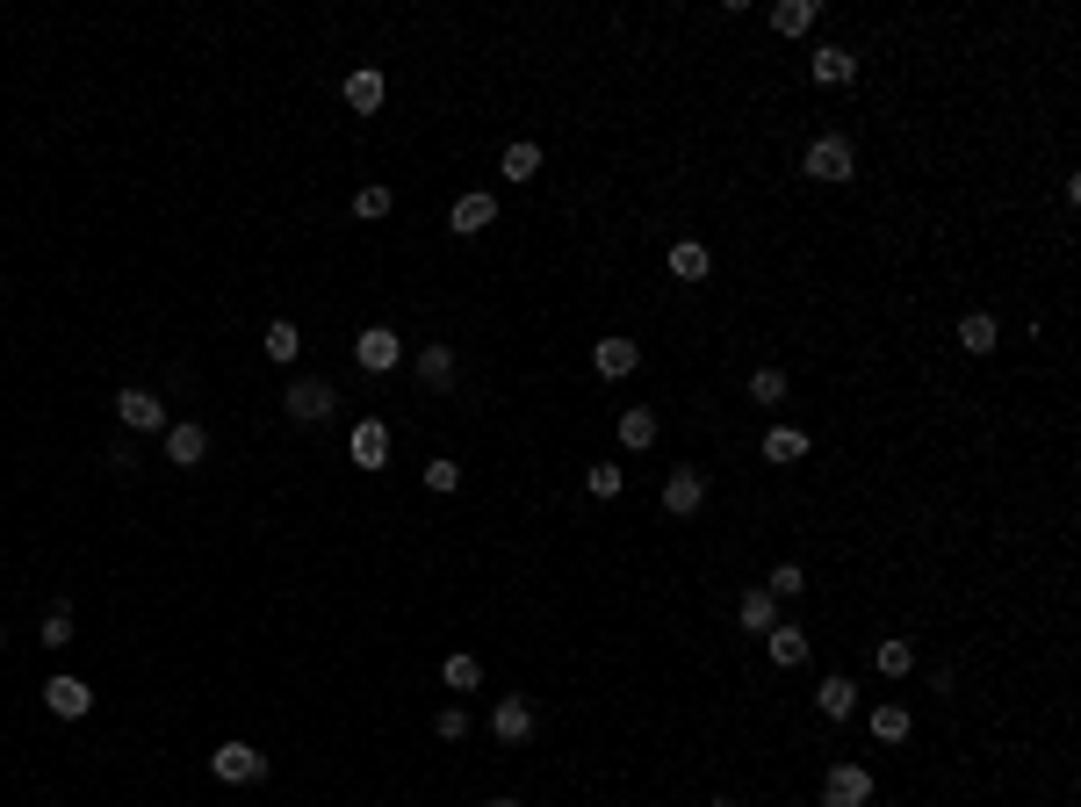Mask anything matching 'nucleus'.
<instances>
[{
  "mask_svg": "<svg viewBox=\"0 0 1081 807\" xmlns=\"http://www.w3.org/2000/svg\"><path fill=\"white\" fill-rule=\"evenodd\" d=\"M873 800V771L865 765H829V779H822V807H865Z\"/></svg>",
  "mask_w": 1081,
  "mask_h": 807,
  "instance_id": "7ed1b4c3",
  "label": "nucleus"
},
{
  "mask_svg": "<svg viewBox=\"0 0 1081 807\" xmlns=\"http://www.w3.org/2000/svg\"><path fill=\"white\" fill-rule=\"evenodd\" d=\"M354 361H361V368H368V375H390V368H397V361H404V339H397V332H390V325H368V332H361V339H354Z\"/></svg>",
  "mask_w": 1081,
  "mask_h": 807,
  "instance_id": "20e7f679",
  "label": "nucleus"
},
{
  "mask_svg": "<svg viewBox=\"0 0 1081 807\" xmlns=\"http://www.w3.org/2000/svg\"><path fill=\"white\" fill-rule=\"evenodd\" d=\"M66 642H72V613L51 606V613H43V649H66Z\"/></svg>",
  "mask_w": 1081,
  "mask_h": 807,
  "instance_id": "473e14b6",
  "label": "nucleus"
},
{
  "mask_svg": "<svg viewBox=\"0 0 1081 807\" xmlns=\"http://www.w3.org/2000/svg\"><path fill=\"white\" fill-rule=\"evenodd\" d=\"M116 419H124L130 433H159V425H166V404L151 397V390H116Z\"/></svg>",
  "mask_w": 1081,
  "mask_h": 807,
  "instance_id": "6e6552de",
  "label": "nucleus"
},
{
  "mask_svg": "<svg viewBox=\"0 0 1081 807\" xmlns=\"http://www.w3.org/2000/svg\"><path fill=\"white\" fill-rule=\"evenodd\" d=\"M383 95H390V80L375 66H354V72H346V109H354V116H375V109H383Z\"/></svg>",
  "mask_w": 1081,
  "mask_h": 807,
  "instance_id": "9b49d317",
  "label": "nucleus"
},
{
  "mask_svg": "<svg viewBox=\"0 0 1081 807\" xmlns=\"http://www.w3.org/2000/svg\"><path fill=\"white\" fill-rule=\"evenodd\" d=\"M873 736L879 742H902L908 736V707H894V699H887V707H873Z\"/></svg>",
  "mask_w": 1081,
  "mask_h": 807,
  "instance_id": "cd10ccee",
  "label": "nucleus"
},
{
  "mask_svg": "<svg viewBox=\"0 0 1081 807\" xmlns=\"http://www.w3.org/2000/svg\"><path fill=\"white\" fill-rule=\"evenodd\" d=\"M879 671H887V678H908V671H916V649H908V642H879Z\"/></svg>",
  "mask_w": 1081,
  "mask_h": 807,
  "instance_id": "c756f323",
  "label": "nucleus"
},
{
  "mask_svg": "<svg viewBox=\"0 0 1081 807\" xmlns=\"http://www.w3.org/2000/svg\"><path fill=\"white\" fill-rule=\"evenodd\" d=\"M0 642H8V634H0Z\"/></svg>",
  "mask_w": 1081,
  "mask_h": 807,
  "instance_id": "58836bf2",
  "label": "nucleus"
},
{
  "mask_svg": "<svg viewBox=\"0 0 1081 807\" xmlns=\"http://www.w3.org/2000/svg\"><path fill=\"white\" fill-rule=\"evenodd\" d=\"M354 217H390V188H361L354 195Z\"/></svg>",
  "mask_w": 1081,
  "mask_h": 807,
  "instance_id": "c9c22d12",
  "label": "nucleus"
},
{
  "mask_svg": "<svg viewBox=\"0 0 1081 807\" xmlns=\"http://www.w3.org/2000/svg\"><path fill=\"white\" fill-rule=\"evenodd\" d=\"M282 404H288V419H296V425H325L340 397H332V383H317V375H311V383H288Z\"/></svg>",
  "mask_w": 1081,
  "mask_h": 807,
  "instance_id": "39448f33",
  "label": "nucleus"
},
{
  "mask_svg": "<svg viewBox=\"0 0 1081 807\" xmlns=\"http://www.w3.org/2000/svg\"><path fill=\"white\" fill-rule=\"evenodd\" d=\"M736 620H743V634H772L779 628V599H772V591H743Z\"/></svg>",
  "mask_w": 1081,
  "mask_h": 807,
  "instance_id": "dca6fc26",
  "label": "nucleus"
},
{
  "mask_svg": "<svg viewBox=\"0 0 1081 807\" xmlns=\"http://www.w3.org/2000/svg\"><path fill=\"white\" fill-rule=\"evenodd\" d=\"M815 707L829 713V721H851V713H858V685H851V678H822L815 685Z\"/></svg>",
  "mask_w": 1081,
  "mask_h": 807,
  "instance_id": "a211bd4d",
  "label": "nucleus"
},
{
  "mask_svg": "<svg viewBox=\"0 0 1081 807\" xmlns=\"http://www.w3.org/2000/svg\"><path fill=\"white\" fill-rule=\"evenodd\" d=\"M800 174H808V180H822V188L851 180V174H858V151H851V137H815V145H808V159H800Z\"/></svg>",
  "mask_w": 1081,
  "mask_h": 807,
  "instance_id": "f257e3e1",
  "label": "nucleus"
},
{
  "mask_svg": "<svg viewBox=\"0 0 1081 807\" xmlns=\"http://www.w3.org/2000/svg\"><path fill=\"white\" fill-rule=\"evenodd\" d=\"M815 22H822V0H779V8H772V29H779V37H808Z\"/></svg>",
  "mask_w": 1081,
  "mask_h": 807,
  "instance_id": "f3484780",
  "label": "nucleus"
},
{
  "mask_svg": "<svg viewBox=\"0 0 1081 807\" xmlns=\"http://www.w3.org/2000/svg\"><path fill=\"white\" fill-rule=\"evenodd\" d=\"M671 274H678V282H707V274H714V253L699 246V238H678V246H671Z\"/></svg>",
  "mask_w": 1081,
  "mask_h": 807,
  "instance_id": "aec40b11",
  "label": "nucleus"
},
{
  "mask_svg": "<svg viewBox=\"0 0 1081 807\" xmlns=\"http://www.w3.org/2000/svg\"><path fill=\"white\" fill-rule=\"evenodd\" d=\"M800 454H808V433H800V425H772L765 433V462H800Z\"/></svg>",
  "mask_w": 1081,
  "mask_h": 807,
  "instance_id": "5701e85b",
  "label": "nucleus"
},
{
  "mask_svg": "<svg viewBox=\"0 0 1081 807\" xmlns=\"http://www.w3.org/2000/svg\"><path fill=\"white\" fill-rule=\"evenodd\" d=\"M433 736H440V742H462V736H469V713H462V707H440Z\"/></svg>",
  "mask_w": 1081,
  "mask_h": 807,
  "instance_id": "72a5a7b5",
  "label": "nucleus"
},
{
  "mask_svg": "<svg viewBox=\"0 0 1081 807\" xmlns=\"http://www.w3.org/2000/svg\"><path fill=\"white\" fill-rule=\"evenodd\" d=\"M808 72H815L822 87H851V80H858V58H851L844 43H822V51L808 58Z\"/></svg>",
  "mask_w": 1081,
  "mask_h": 807,
  "instance_id": "4468645a",
  "label": "nucleus"
},
{
  "mask_svg": "<svg viewBox=\"0 0 1081 807\" xmlns=\"http://www.w3.org/2000/svg\"><path fill=\"white\" fill-rule=\"evenodd\" d=\"M613 433H620V447H628V454L657 447V411H642V404H635V411H620V425H613Z\"/></svg>",
  "mask_w": 1081,
  "mask_h": 807,
  "instance_id": "6ab92c4d",
  "label": "nucleus"
},
{
  "mask_svg": "<svg viewBox=\"0 0 1081 807\" xmlns=\"http://www.w3.org/2000/svg\"><path fill=\"white\" fill-rule=\"evenodd\" d=\"M425 491H462V462H425Z\"/></svg>",
  "mask_w": 1081,
  "mask_h": 807,
  "instance_id": "2f4dec72",
  "label": "nucleus"
},
{
  "mask_svg": "<svg viewBox=\"0 0 1081 807\" xmlns=\"http://www.w3.org/2000/svg\"><path fill=\"white\" fill-rule=\"evenodd\" d=\"M261 354H267V361H282V368H288V361L303 354V332H296V325L282 317V325H267V346H261Z\"/></svg>",
  "mask_w": 1081,
  "mask_h": 807,
  "instance_id": "bb28decb",
  "label": "nucleus"
},
{
  "mask_svg": "<svg viewBox=\"0 0 1081 807\" xmlns=\"http://www.w3.org/2000/svg\"><path fill=\"white\" fill-rule=\"evenodd\" d=\"M779 397H786V375L779 368H757L750 375V404H779Z\"/></svg>",
  "mask_w": 1081,
  "mask_h": 807,
  "instance_id": "7c9ffc66",
  "label": "nucleus"
},
{
  "mask_svg": "<svg viewBox=\"0 0 1081 807\" xmlns=\"http://www.w3.org/2000/svg\"><path fill=\"white\" fill-rule=\"evenodd\" d=\"M699 505H707V476H699V469H671V476H664V512H671V520H692Z\"/></svg>",
  "mask_w": 1081,
  "mask_h": 807,
  "instance_id": "0eeeda50",
  "label": "nucleus"
},
{
  "mask_svg": "<svg viewBox=\"0 0 1081 807\" xmlns=\"http://www.w3.org/2000/svg\"><path fill=\"white\" fill-rule=\"evenodd\" d=\"M43 707H51L58 721H80V713L95 707V685H87V678H72V671H58L51 685H43Z\"/></svg>",
  "mask_w": 1081,
  "mask_h": 807,
  "instance_id": "423d86ee",
  "label": "nucleus"
},
{
  "mask_svg": "<svg viewBox=\"0 0 1081 807\" xmlns=\"http://www.w3.org/2000/svg\"><path fill=\"white\" fill-rule=\"evenodd\" d=\"M959 346H966V354H995V317H987V311L959 317Z\"/></svg>",
  "mask_w": 1081,
  "mask_h": 807,
  "instance_id": "a878e982",
  "label": "nucleus"
},
{
  "mask_svg": "<svg viewBox=\"0 0 1081 807\" xmlns=\"http://www.w3.org/2000/svg\"><path fill=\"white\" fill-rule=\"evenodd\" d=\"M491 736H498V742H527V736H534V707H527L520 692H512V699H498V713H491Z\"/></svg>",
  "mask_w": 1081,
  "mask_h": 807,
  "instance_id": "f8f14e48",
  "label": "nucleus"
},
{
  "mask_svg": "<svg viewBox=\"0 0 1081 807\" xmlns=\"http://www.w3.org/2000/svg\"><path fill=\"white\" fill-rule=\"evenodd\" d=\"M772 663H779V671H794V663H808V634H800L794 620H779V628H772Z\"/></svg>",
  "mask_w": 1081,
  "mask_h": 807,
  "instance_id": "4be33fe9",
  "label": "nucleus"
},
{
  "mask_svg": "<svg viewBox=\"0 0 1081 807\" xmlns=\"http://www.w3.org/2000/svg\"><path fill=\"white\" fill-rule=\"evenodd\" d=\"M419 383L425 390H454V346H419Z\"/></svg>",
  "mask_w": 1081,
  "mask_h": 807,
  "instance_id": "412c9836",
  "label": "nucleus"
},
{
  "mask_svg": "<svg viewBox=\"0 0 1081 807\" xmlns=\"http://www.w3.org/2000/svg\"><path fill=\"white\" fill-rule=\"evenodd\" d=\"M440 685H448V692H476V685H483V663L469 657V649H454V657L440 663Z\"/></svg>",
  "mask_w": 1081,
  "mask_h": 807,
  "instance_id": "393cba45",
  "label": "nucleus"
},
{
  "mask_svg": "<svg viewBox=\"0 0 1081 807\" xmlns=\"http://www.w3.org/2000/svg\"><path fill=\"white\" fill-rule=\"evenodd\" d=\"M498 174H505L512 188H520V180H534V174H541V145H527V137H520V145H505V159H498Z\"/></svg>",
  "mask_w": 1081,
  "mask_h": 807,
  "instance_id": "b1692460",
  "label": "nucleus"
},
{
  "mask_svg": "<svg viewBox=\"0 0 1081 807\" xmlns=\"http://www.w3.org/2000/svg\"><path fill=\"white\" fill-rule=\"evenodd\" d=\"M483 807H520V800H483Z\"/></svg>",
  "mask_w": 1081,
  "mask_h": 807,
  "instance_id": "e433bc0d",
  "label": "nucleus"
},
{
  "mask_svg": "<svg viewBox=\"0 0 1081 807\" xmlns=\"http://www.w3.org/2000/svg\"><path fill=\"white\" fill-rule=\"evenodd\" d=\"M765 591H772V599H800V591H808V570H800V562H779Z\"/></svg>",
  "mask_w": 1081,
  "mask_h": 807,
  "instance_id": "c85d7f7f",
  "label": "nucleus"
},
{
  "mask_svg": "<svg viewBox=\"0 0 1081 807\" xmlns=\"http://www.w3.org/2000/svg\"><path fill=\"white\" fill-rule=\"evenodd\" d=\"M591 368H599V375H613V383H620V375H635V368H642V346H635L628 332H613V339H599V346H591Z\"/></svg>",
  "mask_w": 1081,
  "mask_h": 807,
  "instance_id": "1a4fd4ad",
  "label": "nucleus"
},
{
  "mask_svg": "<svg viewBox=\"0 0 1081 807\" xmlns=\"http://www.w3.org/2000/svg\"><path fill=\"white\" fill-rule=\"evenodd\" d=\"M491 224H498V203H491V195H462V203L448 209V232H462V238L491 232Z\"/></svg>",
  "mask_w": 1081,
  "mask_h": 807,
  "instance_id": "ddd939ff",
  "label": "nucleus"
},
{
  "mask_svg": "<svg viewBox=\"0 0 1081 807\" xmlns=\"http://www.w3.org/2000/svg\"><path fill=\"white\" fill-rule=\"evenodd\" d=\"M584 491H591V498H620V469H613V462H599V469L584 476Z\"/></svg>",
  "mask_w": 1081,
  "mask_h": 807,
  "instance_id": "f704fd0d",
  "label": "nucleus"
},
{
  "mask_svg": "<svg viewBox=\"0 0 1081 807\" xmlns=\"http://www.w3.org/2000/svg\"><path fill=\"white\" fill-rule=\"evenodd\" d=\"M203 454H209V433H203V425H166V462H174V469H195Z\"/></svg>",
  "mask_w": 1081,
  "mask_h": 807,
  "instance_id": "2eb2a0df",
  "label": "nucleus"
},
{
  "mask_svg": "<svg viewBox=\"0 0 1081 807\" xmlns=\"http://www.w3.org/2000/svg\"><path fill=\"white\" fill-rule=\"evenodd\" d=\"M209 771H217L224 786H261L267 779V757L253 750V742H224V750H209Z\"/></svg>",
  "mask_w": 1081,
  "mask_h": 807,
  "instance_id": "f03ea898",
  "label": "nucleus"
},
{
  "mask_svg": "<svg viewBox=\"0 0 1081 807\" xmlns=\"http://www.w3.org/2000/svg\"><path fill=\"white\" fill-rule=\"evenodd\" d=\"M354 469H368V476H375V469H390V425L383 419H361L354 425Z\"/></svg>",
  "mask_w": 1081,
  "mask_h": 807,
  "instance_id": "9d476101",
  "label": "nucleus"
},
{
  "mask_svg": "<svg viewBox=\"0 0 1081 807\" xmlns=\"http://www.w3.org/2000/svg\"><path fill=\"white\" fill-rule=\"evenodd\" d=\"M707 807H736V800H728V794H721V800H707Z\"/></svg>",
  "mask_w": 1081,
  "mask_h": 807,
  "instance_id": "4c0bfd02",
  "label": "nucleus"
}]
</instances>
